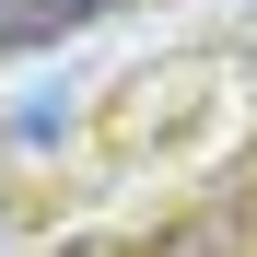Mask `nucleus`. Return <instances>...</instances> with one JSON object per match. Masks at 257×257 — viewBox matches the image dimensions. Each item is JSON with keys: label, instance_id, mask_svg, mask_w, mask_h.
<instances>
[{"label": "nucleus", "instance_id": "1", "mask_svg": "<svg viewBox=\"0 0 257 257\" xmlns=\"http://www.w3.org/2000/svg\"><path fill=\"white\" fill-rule=\"evenodd\" d=\"M117 0H0V47H47V35H82Z\"/></svg>", "mask_w": 257, "mask_h": 257}]
</instances>
